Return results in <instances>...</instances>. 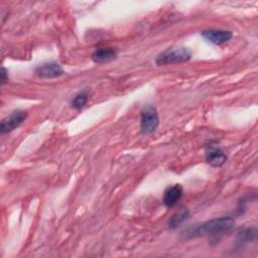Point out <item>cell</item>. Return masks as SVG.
<instances>
[{
	"label": "cell",
	"instance_id": "8",
	"mask_svg": "<svg viewBox=\"0 0 258 258\" xmlns=\"http://www.w3.org/2000/svg\"><path fill=\"white\" fill-rule=\"evenodd\" d=\"M182 192H183L182 186L178 183L173 184L171 186H168L165 189L164 194H163L162 202H163L164 206L167 207V208L174 207L179 202V200L181 199Z\"/></svg>",
	"mask_w": 258,
	"mask_h": 258
},
{
	"label": "cell",
	"instance_id": "2",
	"mask_svg": "<svg viewBox=\"0 0 258 258\" xmlns=\"http://www.w3.org/2000/svg\"><path fill=\"white\" fill-rule=\"evenodd\" d=\"M191 58V51L186 47H178L174 49H166L159 53L155 58L157 66H167L172 63H180Z\"/></svg>",
	"mask_w": 258,
	"mask_h": 258
},
{
	"label": "cell",
	"instance_id": "3",
	"mask_svg": "<svg viewBox=\"0 0 258 258\" xmlns=\"http://www.w3.org/2000/svg\"><path fill=\"white\" fill-rule=\"evenodd\" d=\"M159 124V118L155 107L148 105L141 110L140 114V129L144 135L153 133Z\"/></svg>",
	"mask_w": 258,
	"mask_h": 258
},
{
	"label": "cell",
	"instance_id": "12",
	"mask_svg": "<svg viewBox=\"0 0 258 258\" xmlns=\"http://www.w3.org/2000/svg\"><path fill=\"white\" fill-rule=\"evenodd\" d=\"M7 81H8L7 70L4 67H2V69H1V85H4Z\"/></svg>",
	"mask_w": 258,
	"mask_h": 258
},
{
	"label": "cell",
	"instance_id": "4",
	"mask_svg": "<svg viewBox=\"0 0 258 258\" xmlns=\"http://www.w3.org/2000/svg\"><path fill=\"white\" fill-rule=\"evenodd\" d=\"M206 161L213 167H220L227 161L226 152L214 142H210L205 150Z\"/></svg>",
	"mask_w": 258,
	"mask_h": 258
},
{
	"label": "cell",
	"instance_id": "6",
	"mask_svg": "<svg viewBox=\"0 0 258 258\" xmlns=\"http://www.w3.org/2000/svg\"><path fill=\"white\" fill-rule=\"evenodd\" d=\"M35 74L43 79H55L64 74L63 69L54 61L44 62L35 69Z\"/></svg>",
	"mask_w": 258,
	"mask_h": 258
},
{
	"label": "cell",
	"instance_id": "1",
	"mask_svg": "<svg viewBox=\"0 0 258 258\" xmlns=\"http://www.w3.org/2000/svg\"><path fill=\"white\" fill-rule=\"evenodd\" d=\"M235 227V220L232 217L216 218L205 223L188 228L184 234L187 238L209 236L212 241L218 242L223 236L230 233Z\"/></svg>",
	"mask_w": 258,
	"mask_h": 258
},
{
	"label": "cell",
	"instance_id": "9",
	"mask_svg": "<svg viewBox=\"0 0 258 258\" xmlns=\"http://www.w3.org/2000/svg\"><path fill=\"white\" fill-rule=\"evenodd\" d=\"M117 56V51L112 47L100 48L92 53V60L96 63H104L113 60Z\"/></svg>",
	"mask_w": 258,
	"mask_h": 258
},
{
	"label": "cell",
	"instance_id": "11",
	"mask_svg": "<svg viewBox=\"0 0 258 258\" xmlns=\"http://www.w3.org/2000/svg\"><path fill=\"white\" fill-rule=\"evenodd\" d=\"M89 100V95L86 91H83L81 93H79L78 95L75 96V98L73 99L72 101V107L79 110V109H82L88 102Z\"/></svg>",
	"mask_w": 258,
	"mask_h": 258
},
{
	"label": "cell",
	"instance_id": "7",
	"mask_svg": "<svg viewBox=\"0 0 258 258\" xmlns=\"http://www.w3.org/2000/svg\"><path fill=\"white\" fill-rule=\"evenodd\" d=\"M203 37L211 43L214 44H223L229 41L233 37L232 31L229 30H221V29H209L204 30L202 33Z\"/></svg>",
	"mask_w": 258,
	"mask_h": 258
},
{
	"label": "cell",
	"instance_id": "5",
	"mask_svg": "<svg viewBox=\"0 0 258 258\" xmlns=\"http://www.w3.org/2000/svg\"><path fill=\"white\" fill-rule=\"evenodd\" d=\"M27 118V112L23 110H16L13 111L10 115L6 116L2 121L0 125V131L1 134L9 133L13 131L14 129L18 128Z\"/></svg>",
	"mask_w": 258,
	"mask_h": 258
},
{
	"label": "cell",
	"instance_id": "10",
	"mask_svg": "<svg viewBox=\"0 0 258 258\" xmlns=\"http://www.w3.org/2000/svg\"><path fill=\"white\" fill-rule=\"evenodd\" d=\"M188 217H189V211L187 209H181L170 217L168 221V227L170 229H175L179 225H181Z\"/></svg>",
	"mask_w": 258,
	"mask_h": 258
}]
</instances>
